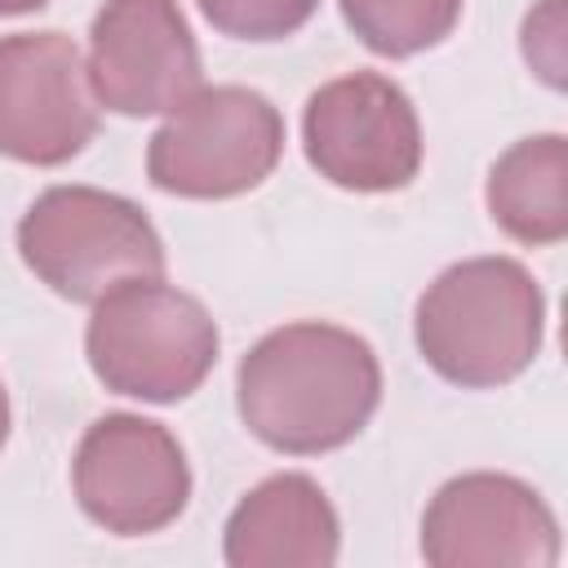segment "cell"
Returning a JSON list of instances; mask_svg holds the SVG:
<instances>
[{
    "label": "cell",
    "mask_w": 568,
    "mask_h": 568,
    "mask_svg": "<svg viewBox=\"0 0 568 568\" xmlns=\"http://www.w3.org/2000/svg\"><path fill=\"white\" fill-rule=\"evenodd\" d=\"M559 9H564V0H546V4L528 18V27H524V53H528V62H532L550 84H559V67H564Z\"/></svg>",
    "instance_id": "obj_15"
},
{
    "label": "cell",
    "mask_w": 568,
    "mask_h": 568,
    "mask_svg": "<svg viewBox=\"0 0 568 568\" xmlns=\"http://www.w3.org/2000/svg\"><path fill=\"white\" fill-rule=\"evenodd\" d=\"M217 359V328L209 311L155 280H129L98 297L89 320L93 373L133 399H182Z\"/></svg>",
    "instance_id": "obj_3"
},
{
    "label": "cell",
    "mask_w": 568,
    "mask_h": 568,
    "mask_svg": "<svg viewBox=\"0 0 568 568\" xmlns=\"http://www.w3.org/2000/svg\"><path fill=\"white\" fill-rule=\"evenodd\" d=\"M9 435V399H4V386H0V444Z\"/></svg>",
    "instance_id": "obj_17"
},
{
    "label": "cell",
    "mask_w": 568,
    "mask_h": 568,
    "mask_svg": "<svg viewBox=\"0 0 568 568\" xmlns=\"http://www.w3.org/2000/svg\"><path fill=\"white\" fill-rule=\"evenodd\" d=\"M377 390L368 342L333 324H288L240 364V417L280 453L346 444L377 408Z\"/></svg>",
    "instance_id": "obj_1"
},
{
    "label": "cell",
    "mask_w": 568,
    "mask_h": 568,
    "mask_svg": "<svg viewBox=\"0 0 568 568\" xmlns=\"http://www.w3.org/2000/svg\"><path fill=\"white\" fill-rule=\"evenodd\" d=\"M284 146L280 111L253 89H195L151 138V182L173 195L217 200L257 186Z\"/></svg>",
    "instance_id": "obj_5"
},
{
    "label": "cell",
    "mask_w": 568,
    "mask_h": 568,
    "mask_svg": "<svg viewBox=\"0 0 568 568\" xmlns=\"http://www.w3.org/2000/svg\"><path fill=\"white\" fill-rule=\"evenodd\" d=\"M435 568H550L559 532L532 488L506 475H462L439 488L422 524Z\"/></svg>",
    "instance_id": "obj_10"
},
{
    "label": "cell",
    "mask_w": 568,
    "mask_h": 568,
    "mask_svg": "<svg viewBox=\"0 0 568 568\" xmlns=\"http://www.w3.org/2000/svg\"><path fill=\"white\" fill-rule=\"evenodd\" d=\"M191 493L178 439L146 417H102L75 453V497L111 532L164 528Z\"/></svg>",
    "instance_id": "obj_8"
},
{
    "label": "cell",
    "mask_w": 568,
    "mask_h": 568,
    "mask_svg": "<svg viewBox=\"0 0 568 568\" xmlns=\"http://www.w3.org/2000/svg\"><path fill=\"white\" fill-rule=\"evenodd\" d=\"M342 13L373 53L408 58L453 31L462 0H342Z\"/></svg>",
    "instance_id": "obj_13"
},
{
    "label": "cell",
    "mask_w": 568,
    "mask_h": 568,
    "mask_svg": "<svg viewBox=\"0 0 568 568\" xmlns=\"http://www.w3.org/2000/svg\"><path fill=\"white\" fill-rule=\"evenodd\" d=\"M541 342V293L506 257H475L444 271L417 306L426 364L457 386H497L528 368Z\"/></svg>",
    "instance_id": "obj_2"
},
{
    "label": "cell",
    "mask_w": 568,
    "mask_h": 568,
    "mask_svg": "<svg viewBox=\"0 0 568 568\" xmlns=\"http://www.w3.org/2000/svg\"><path fill=\"white\" fill-rule=\"evenodd\" d=\"M27 266L71 302H98L129 280H160L164 248L142 209L93 186L44 191L18 226Z\"/></svg>",
    "instance_id": "obj_4"
},
{
    "label": "cell",
    "mask_w": 568,
    "mask_h": 568,
    "mask_svg": "<svg viewBox=\"0 0 568 568\" xmlns=\"http://www.w3.org/2000/svg\"><path fill=\"white\" fill-rule=\"evenodd\" d=\"M226 559L235 568H324L337 559V515L306 475H275L231 515Z\"/></svg>",
    "instance_id": "obj_11"
},
{
    "label": "cell",
    "mask_w": 568,
    "mask_h": 568,
    "mask_svg": "<svg viewBox=\"0 0 568 568\" xmlns=\"http://www.w3.org/2000/svg\"><path fill=\"white\" fill-rule=\"evenodd\" d=\"M204 18L240 40H280L297 31L311 13L315 0H200Z\"/></svg>",
    "instance_id": "obj_14"
},
{
    "label": "cell",
    "mask_w": 568,
    "mask_h": 568,
    "mask_svg": "<svg viewBox=\"0 0 568 568\" xmlns=\"http://www.w3.org/2000/svg\"><path fill=\"white\" fill-rule=\"evenodd\" d=\"M488 209L506 235L555 244L568 231V146L564 138H528L510 146L488 178Z\"/></svg>",
    "instance_id": "obj_12"
},
{
    "label": "cell",
    "mask_w": 568,
    "mask_h": 568,
    "mask_svg": "<svg viewBox=\"0 0 568 568\" xmlns=\"http://www.w3.org/2000/svg\"><path fill=\"white\" fill-rule=\"evenodd\" d=\"M44 0H0V13H27V9H40Z\"/></svg>",
    "instance_id": "obj_16"
},
{
    "label": "cell",
    "mask_w": 568,
    "mask_h": 568,
    "mask_svg": "<svg viewBox=\"0 0 568 568\" xmlns=\"http://www.w3.org/2000/svg\"><path fill=\"white\" fill-rule=\"evenodd\" d=\"M98 129L80 49L58 31L0 40V155L27 164L71 160Z\"/></svg>",
    "instance_id": "obj_9"
},
{
    "label": "cell",
    "mask_w": 568,
    "mask_h": 568,
    "mask_svg": "<svg viewBox=\"0 0 568 568\" xmlns=\"http://www.w3.org/2000/svg\"><path fill=\"white\" fill-rule=\"evenodd\" d=\"M84 75L98 102L120 115L182 106L200 89V53L178 0H106Z\"/></svg>",
    "instance_id": "obj_7"
},
{
    "label": "cell",
    "mask_w": 568,
    "mask_h": 568,
    "mask_svg": "<svg viewBox=\"0 0 568 568\" xmlns=\"http://www.w3.org/2000/svg\"><path fill=\"white\" fill-rule=\"evenodd\" d=\"M311 164L351 191H395L417 173V115L399 84L359 71L324 84L306 102Z\"/></svg>",
    "instance_id": "obj_6"
}]
</instances>
